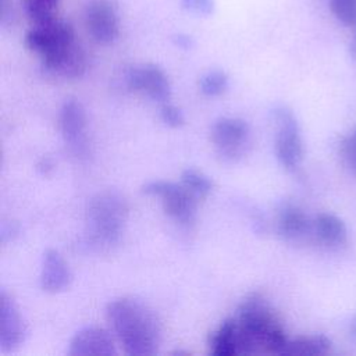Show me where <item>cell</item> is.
Returning a JSON list of instances; mask_svg holds the SVG:
<instances>
[{
	"mask_svg": "<svg viewBox=\"0 0 356 356\" xmlns=\"http://www.w3.org/2000/svg\"><path fill=\"white\" fill-rule=\"evenodd\" d=\"M211 142L217 154L227 163L241 160L250 147V127L236 117L218 118L210 131Z\"/></svg>",
	"mask_w": 356,
	"mask_h": 356,
	"instance_id": "52a82bcc",
	"label": "cell"
},
{
	"mask_svg": "<svg viewBox=\"0 0 356 356\" xmlns=\"http://www.w3.org/2000/svg\"><path fill=\"white\" fill-rule=\"evenodd\" d=\"M330 10L343 25L356 24V0H330Z\"/></svg>",
	"mask_w": 356,
	"mask_h": 356,
	"instance_id": "7402d4cb",
	"label": "cell"
},
{
	"mask_svg": "<svg viewBox=\"0 0 356 356\" xmlns=\"http://www.w3.org/2000/svg\"><path fill=\"white\" fill-rule=\"evenodd\" d=\"M352 28V36H350V44H349V50H350V54L353 57V60L356 61V24Z\"/></svg>",
	"mask_w": 356,
	"mask_h": 356,
	"instance_id": "83f0119b",
	"label": "cell"
},
{
	"mask_svg": "<svg viewBox=\"0 0 356 356\" xmlns=\"http://www.w3.org/2000/svg\"><path fill=\"white\" fill-rule=\"evenodd\" d=\"M199 88L206 96H220L228 89V76L221 70H211L200 78Z\"/></svg>",
	"mask_w": 356,
	"mask_h": 356,
	"instance_id": "44dd1931",
	"label": "cell"
},
{
	"mask_svg": "<svg viewBox=\"0 0 356 356\" xmlns=\"http://www.w3.org/2000/svg\"><path fill=\"white\" fill-rule=\"evenodd\" d=\"M278 234L289 242L313 239V220L295 204H284L277 217Z\"/></svg>",
	"mask_w": 356,
	"mask_h": 356,
	"instance_id": "4fadbf2b",
	"label": "cell"
},
{
	"mask_svg": "<svg viewBox=\"0 0 356 356\" xmlns=\"http://www.w3.org/2000/svg\"><path fill=\"white\" fill-rule=\"evenodd\" d=\"M24 42L28 50L42 58L43 67L49 71H53L61 57L76 43L71 24L57 18L46 24L33 25L26 32Z\"/></svg>",
	"mask_w": 356,
	"mask_h": 356,
	"instance_id": "277c9868",
	"label": "cell"
},
{
	"mask_svg": "<svg viewBox=\"0 0 356 356\" xmlns=\"http://www.w3.org/2000/svg\"><path fill=\"white\" fill-rule=\"evenodd\" d=\"M210 353L214 356H234L239 355L238 325L235 318L224 320L220 327L210 335Z\"/></svg>",
	"mask_w": 356,
	"mask_h": 356,
	"instance_id": "2e32d148",
	"label": "cell"
},
{
	"mask_svg": "<svg viewBox=\"0 0 356 356\" xmlns=\"http://www.w3.org/2000/svg\"><path fill=\"white\" fill-rule=\"evenodd\" d=\"M172 42H174L175 46H178V47H181V49H189V47L192 46V43H193L192 38L188 36V35H185V33H177V35L172 38Z\"/></svg>",
	"mask_w": 356,
	"mask_h": 356,
	"instance_id": "4316f807",
	"label": "cell"
},
{
	"mask_svg": "<svg viewBox=\"0 0 356 356\" xmlns=\"http://www.w3.org/2000/svg\"><path fill=\"white\" fill-rule=\"evenodd\" d=\"M239 355H281L288 338L284 327L260 292L249 293L238 307L236 316Z\"/></svg>",
	"mask_w": 356,
	"mask_h": 356,
	"instance_id": "7a4b0ae2",
	"label": "cell"
},
{
	"mask_svg": "<svg viewBox=\"0 0 356 356\" xmlns=\"http://www.w3.org/2000/svg\"><path fill=\"white\" fill-rule=\"evenodd\" d=\"M127 86L129 90L145 93L160 103H167L171 97L168 76L159 65L154 64L131 68L127 75Z\"/></svg>",
	"mask_w": 356,
	"mask_h": 356,
	"instance_id": "30bf717a",
	"label": "cell"
},
{
	"mask_svg": "<svg viewBox=\"0 0 356 356\" xmlns=\"http://www.w3.org/2000/svg\"><path fill=\"white\" fill-rule=\"evenodd\" d=\"M26 325L14 299L7 293L0 295V348L3 352L17 349L25 339Z\"/></svg>",
	"mask_w": 356,
	"mask_h": 356,
	"instance_id": "8fae6325",
	"label": "cell"
},
{
	"mask_svg": "<svg viewBox=\"0 0 356 356\" xmlns=\"http://www.w3.org/2000/svg\"><path fill=\"white\" fill-rule=\"evenodd\" d=\"M85 25L99 44H111L120 35V17L111 0H90L85 8Z\"/></svg>",
	"mask_w": 356,
	"mask_h": 356,
	"instance_id": "ba28073f",
	"label": "cell"
},
{
	"mask_svg": "<svg viewBox=\"0 0 356 356\" xmlns=\"http://www.w3.org/2000/svg\"><path fill=\"white\" fill-rule=\"evenodd\" d=\"M86 111L76 99H68L63 103L58 114V128L64 143L75 156L86 153Z\"/></svg>",
	"mask_w": 356,
	"mask_h": 356,
	"instance_id": "9c48e42d",
	"label": "cell"
},
{
	"mask_svg": "<svg viewBox=\"0 0 356 356\" xmlns=\"http://www.w3.org/2000/svg\"><path fill=\"white\" fill-rule=\"evenodd\" d=\"M25 13L33 25H40L56 19L60 0H22Z\"/></svg>",
	"mask_w": 356,
	"mask_h": 356,
	"instance_id": "d6986e66",
	"label": "cell"
},
{
	"mask_svg": "<svg viewBox=\"0 0 356 356\" xmlns=\"http://www.w3.org/2000/svg\"><path fill=\"white\" fill-rule=\"evenodd\" d=\"M160 117H161V121L171 128H179L185 124V115L181 111V108L170 103H163L160 110Z\"/></svg>",
	"mask_w": 356,
	"mask_h": 356,
	"instance_id": "603a6c76",
	"label": "cell"
},
{
	"mask_svg": "<svg viewBox=\"0 0 356 356\" xmlns=\"http://www.w3.org/2000/svg\"><path fill=\"white\" fill-rule=\"evenodd\" d=\"M36 168H38V171H39L42 175H49V174L53 171L54 164H53V161H51L50 157H44V156H43V157L38 161Z\"/></svg>",
	"mask_w": 356,
	"mask_h": 356,
	"instance_id": "484cf974",
	"label": "cell"
},
{
	"mask_svg": "<svg viewBox=\"0 0 356 356\" xmlns=\"http://www.w3.org/2000/svg\"><path fill=\"white\" fill-rule=\"evenodd\" d=\"M331 339L323 334L288 339L281 355L284 356H321L331 350Z\"/></svg>",
	"mask_w": 356,
	"mask_h": 356,
	"instance_id": "e0dca14e",
	"label": "cell"
},
{
	"mask_svg": "<svg viewBox=\"0 0 356 356\" xmlns=\"http://www.w3.org/2000/svg\"><path fill=\"white\" fill-rule=\"evenodd\" d=\"M128 217L125 199L114 191H104L95 195L86 207V238L99 250H108L115 246L124 231Z\"/></svg>",
	"mask_w": 356,
	"mask_h": 356,
	"instance_id": "3957f363",
	"label": "cell"
},
{
	"mask_svg": "<svg viewBox=\"0 0 356 356\" xmlns=\"http://www.w3.org/2000/svg\"><path fill=\"white\" fill-rule=\"evenodd\" d=\"M273 120L275 124V156L284 168L293 171L303 160V142L298 120L285 106L273 111Z\"/></svg>",
	"mask_w": 356,
	"mask_h": 356,
	"instance_id": "8992f818",
	"label": "cell"
},
{
	"mask_svg": "<svg viewBox=\"0 0 356 356\" xmlns=\"http://www.w3.org/2000/svg\"><path fill=\"white\" fill-rule=\"evenodd\" d=\"M142 192L161 199L164 213L181 225L195 222L199 199L182 184L170 181H150L142 186Z\"/></svg>",
	"mask_w": 356,
	"mask_h": 356,
	"instance_id": "5b68a950",
	"label": "cell"
},
{
	"mask_svg": "<svg viewBox=\"0 0 356 356\" xmlns=\"http://www.w3.org/2000/svg\"><path fill=\"white\" fill-rule=\"evenodd\" d=\"M181 6L185 11L199 15L209 17L214 11V0H181Z\"/></svg>",
	"mask_w": 356,
	"mask_h": 356,
	"instance_id": "d4e9b609",
	"label": "cell"
},
{
	"mask_svg": "<svg viewBox=\"0 0 356 356\" xmlns=\"http://www.w3.org/2000/svg\"><path fill=\"white\" fill-rule=\"evenodd\" d=\"M88 67L86 53L79 43H75L58 61L51 72L65 78H79L85 74Z\"/></svg>",
	"mask_w": 356,
	"mask_h": 356,
	"instance_id": "ac0fdd59",
	"label": "cell"
},
{
	"mask_svg": "<svg viewBox=\"0 0 356 356\" xmlns=\"http://www.w3.org/2000/svg\"><path fill=\"white\" fill-rule=\"evenodd\" d=\"M67 353L70 356H111L117 350L108 331L100 327H85L71 338Z\"/></svg>",
	"mask_w": 356,
	"mask_h": 356,
	"instance_id": "7c38bea8",
	"label": "cell"
},
{
	"mask_svg": "<svg viewBox=\"0 0 356 356\" xmlns=\"http://www.w3.org/2000/svg\"><path fill=\"white\" fill-rule=\"evenodd\" d=\"M3 229H6L4 227H3ZM10 232H14V234H17V229H14V228H10ZM7 235V232L6 231H1V238H4Z\"/></svg>",
	"mask_w": 356,
	"mask_h": 356,
	"instance_id": "f546056e",
	"label": "cell"
},
{
	"mask_svg": "<svg viewBox=\"0 0 356 356\" xmlns=\"http://www.w3.org/2000/svg\"><path fill=\"white\" fill-rule=\"evenodd\" d=\"M339 152L343 163L352 171H356V131L341 142Z\"/></svg>",
	"mask_w": 356,
	"mask_h": 356,
	"instance_id": "cb8c5ba5",
	"label": "cell"
},
{
	"mask_svg": "<svg viewBox=\"0 0 356 356\" xmlns=\"http://www.w3.org/2000/svg\"><path fill=\"white\" fill-rule=\"evenodd\" d=\"M313 241L330 249H339L348 243L346 224L335 214L320 213L313 218Z\"/></svg>",
	"mask_w": 356,
	"mask_h": 356,
	"instance_id": "9a60e30c",
	"label": "cell"
},
{
	"mask_svg": "<svg viewBox=\"0 0 356 356\" xmlns=\"http://www.w3.org/2000/svg\"><path fill=\"white\" fill-rule=\"evenodd\" d=\"M181 184L189 189L199 200L204 199L213 189V181L195 168H186L181 174Z\"/></svg>",
	"mask_w": 356,
	"mask_h": 356,
	"instance_id": "ffe728a7",
	"label": "cell"
},
{
	"mask_svg": "<svg viewBox=\"0 0 356 356\" xmlns=\"http://www.w3.org/2000/svg\"><path fill=\"white\" fill-rule=\"evenodd\" d=\"M70 282L71 271L68 264L57 250L47 249L42 260L40 288L49 293H58L65 291Z\"/></svg>",
	"mask_w": 356,
	"mask_h": 356,
	"instance_id": "5bb4252c",
	"label": "cell"
},
{
	"mask_svg": "<svg viewBox=\"0 0 356 356\" xmlns=\"http://www.w3.org/2000/svg\"><path fill=\"white\" fill-rule=\"evenodd\" d=\"M349 334L356 339V314L352 317V320L349 323Z\"/></svg>",
	"mask_w": 356,
	"mask_h": 356,
	"instance_id": "f1b7e54d",
	"label": "cell"
},
{
	"mask_svg": "<svg viewBox=\"0 0 356 356\" xmlns=\"http://www.w3.org/2000/svg\"><path fill=\"white\" fill-rule=\"evenodd\" d=\"M106 317L127 355L149 356L157 352L160 321L145 303L132 298L114 299L106 307Z\"/></svg>",
	"mask_w": 356,
	"mask_h": 356,
	"instance_id": "6da1fadb",
	"label": "cell"
}]
</instances>
